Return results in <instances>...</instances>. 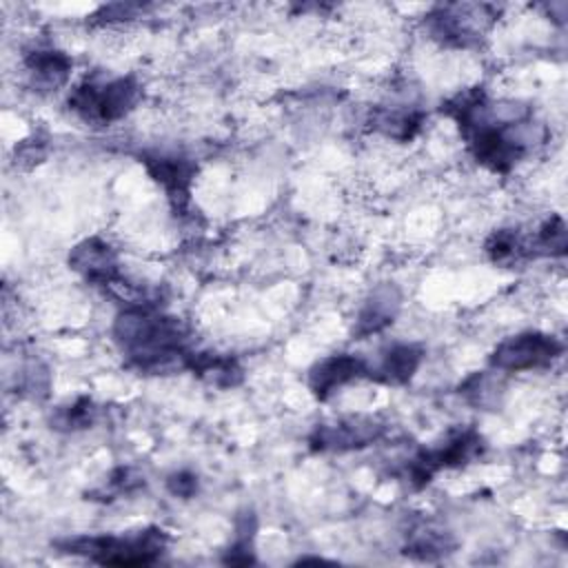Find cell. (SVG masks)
Returning <instances> with one entry per match:
<instances>
[{"mask_svg":"<svg viewBox=\"0 0 568 568\" xmlns=\"http://www.w3.org/2000/svg\"><path fill=\"white\" fill-rule=\"evenodd\" d=\"M169 544V537L162 528L151 526L135 535H95V537H69L58 541V548L62 552L89 557L95 564L102 566H151L155 564L164 548Z\"/></svg>","mask_w":568,"mask_h":568,"instance_id":"7a4b0ae2","label":"cell"},{"mask_svg":"<svg viewBox=\"0 0 568 568\" xmlns=\"http://www.w3.org/2000/svg\"><path fill=\"white\" fill-rule=\"evenodd\" d=\"M113 339L126 364L149 375L189 368L193 353L184 324L153 304L126 306L113 322Z\"/></svg>","mask_w":568,"mask_h":568,"instance_id":"6da1fadb","label":"cell"},{"mask_svg":"<svg viewBox=\"0 0 568 568\" xmlns=\"http://www.w3.org/2000/svg\"><path fill=\"white\" fill-rule=\"evenodd\" d=\"M486 253L495 264H510L530 255V244L517 229H499L486 240Z\"/></svg>","mask_w":568,"mask_h":568,"instance_id":"2e32d148","label":"cell"},{"mask_svg":"<svg viewBox=\"0 0 568 568\" xmlns=\"http://www.w3.org/2000/svg\"><path fill=\"white\" fill-rule=\"evenodd\" d=\"M140 484H142V479H140L138 475H133L131 468H118V470H113L111 477H109V488H111L113 493H118V495L131 493V490H135Z\"/></svg>","mask_w":568,"mask_h":568,"instance_id":"7402d4cb","label":"cell"},{"mask_svg":"<svg viewBox=\"0 0 568 568\" xmlns=\"http://www.w3.org/2000/svg\"><path fill=\"white\" fill-rule=\"evenodd\" d=\"M373 129L384 133L386 138H393L397 142H408L417 135L424 122L422 111H410V109H377L373 113Z\"/></svg>","mask_w":568,"mask_h":568,"instance_id":"9a60e30c","label":"cell"},{"mask_svg":"<svg viewBox=\"0 0 568 568\" xmlns=\"http://www.w3.org/2000/svg\"><path fill=\"white\" fill-rule=\"evenodd\" d=\"M253 537H255V517L253 513H246L240 521H237V532H235V541L229 546L224 561L226 564H253Z\"/></svg>","mask_w":568,"mask_h":568,"instance_id":"d6986e66","label":"cell"},{"mask_svg":"<svg viewBox=\"0 0 568 568\" xmlns=\"http://www.w3.org/2000/svg\"><path fill=\"white\" fill-rule=\"evenodd\" d=\"M140 162L146 166L149 175L164 189L173 209L184 213L191 200L189 195H191V184L197 166L189 158L169 155V153H144Z\"/></svg>","mask_w":568,"mask_h":568,"instance_id":"9c48e42d","label":"cell"},{"mask_svg":"<svg viewBox=\"0 0 568 568\" xmlns=\"http://www.w3.org/2000/svg\"><path fill=\"white\" fill-rule=\"evenodd\" d=\"M69 266L89 284L104 291L122 280L115 251L100 237H87L78 242L69 253Z\"/></svg>","mask_w":568,"mask_h":568,"instance_id":"ba28073f","label":"cell"},{"mask_svg":"<svg viewBox=\"0 0 568 568\" xmlns=\"http://www.w3.org/2000/svg\"><path fill=\"white\" fill-rule=\"evenodd\" d=\"M564 353V344L548 333L526 331L506 337L490 353V366L506 373H519L530 368H544Z\"/></svg>","mask_w":568,"mask_h":568,"instance_id":"8992f818","label":"cell"},{"mask_svg":"<svg viewBox=\"0 0 568 568\" xmlns=\"http://www.w3.org/2000/svg\"><path fill=\"white\" fill-rule=\"evenodd\" d=\"M95 413H98V408L91 397H78L73 404L55 410V415L51 417V428L67 430V433L84 430L93 424Z\"/></svg>","mask_w":568,"mask_h":568,"instance_id":"ac0fdd59","label":"cell"},{"mask_svg":"<svg viewBox=\"0 0 568 568\" xmlns=\"http://www.w3.org/2000/svg\"><path fill=\"white\" fill-rule=\"evenodd\" d=\"M44 155V151H42V146H33L31 142H24L20 149H16V162H24V160H29V162H40V158Z\"/></svg>","mask_w":568,"mask_h":568,"instance_id":"603a6c76","label":"cell"},{"mask_svg":"<svg viewBox=\"0 0 568 568\" xmlns=\"http://www.w3.org/2000/svg\"><path fill=\"white\" fill-rule=\"evenodd\" d=\"M490 4H439L426 16V27L435 40L450 47H470L493 24Z\"/></svg>","mask_w":568,"mask_h":568,"instance_id":"277c9868","label":"cell"},{"mask_svg":"<svg viewBox=\"0 0 568 568\" xmlns=\"http://www.w3.org/2000/svg\"><path fill=\"white\" fill-rule=\"evenodd\" d=\"M366 375H368V364L362 357H355L351 353L328 355L311 366L308 388L315 395V399L326 402L342 386H346L353 379L366 377Z\"/></svg>","mask_w":568,"mask_h":568,"instance_id":"30bf717a","label":"cell"},{"mask_svg":"<svg viewBox=\"0 0 568 568\" xmlns=\"http://www.w3.org/2000/svg\"><path fill=\"white\" fill-rule=\"evenodd\" d=\"M166 488L171 495L175 497H182V499H189L197 493V477L189 470H178V473H171L166 477Z\"/></svg>","mask_w":568,"mask_h":568,"instance_id":"44dd1931","label":"cell"},{"mask_svg":"<svg viewBox=\"0 0 568 568\" xmlns=\"http://www.w3.org/2000/svg\"><path fill=\"white\" fill-rule=\"evenodd\" d=\"M484 450V437L475 428H464L453 433L442 446L419 450L408 464V481L417 488L426 486L437 470L459 468L470 459L479 457Z\"/></svg>","mask_w":568,"mask_h":568,"instance_id":"5b68a950","label":"cell"},{"mask_svg":"<svg viewBox=\"0 0 568 568\" xmlns=\"http://www.w3.org/2000/svg\"><path fill=\"white\" fill-rule=\"evenodd\" d=\"M193 375L204 379L211 386L217 388H233L242 384L244 371L240 362L231 355H215V353H191L189 368Z\"/></svg>","mask_w":568,"mask_h":568,"instance_id":"5bb4252c","label":"cell"},{"mask_svg":"<svg viewBox=\"0 0 568 568\" xmlns=\"http://www.w3.org/2000/svg\"><path fill=\"white\" fill-rule=\"evenodd\" d=\"M142 89L131 75L95 80L87 78L69 93V109L91 124H111L122 120L140 100Z\"/></svg>","mask_w":568,"mask_h":568,"instance_id":"3957f363","label":"cell"},{"mask_svg":"<svg viewBox=\"0 0 568 568\" xmlns=\"http://www.w3.org/2000/svg\"><path fill=\"white\" fill-rule=\"evenodd\" d=\"M399 306H402V295L393 284H382V286L373 288L357 313V320L353 326V337L364 339L368 335L382 333L384 328H388L395 322Z\"/></svg>","mask_w":568,"mask_h":568,"instance_id":"8fae6325","label":"cell"},{"mask_svg":"<svg viewBox=\"0 0 568 568\" xmlns=\"http://www.w3.org/2000/svg\"><path fill=\"white\" fill-rule=\"evenodd\" d=\"M384 435V424L368 415H353L331 424H322L308 437L317 453H346L364 448Z\"/></svg>","mask_w":568,"mask_h":568,"instance_id":"52a82bcc","label":"cell"},{"mask_svg":"<svg viewBox=\"0 0 568 568\" xmlns=\"http://www.w3.org/2000/svg\"><path fill=\"white\" fill-rule=\"evenodd\" d=\"M424 359V348L417 344H393L384 351L377 366H368L371 379L382 384H406Z\"/></svg>","mask_w":568,"mask_h":568,"instance_id":"7c38bea8","label":"cell"},{"mask_svg":"<svg viewBox=\"0 0 568 568\" xmlns=\"http://www.w3.org/2000/svg\"><path fill=\"white\" fill-rule=\"evenodd\" d=\"M530 255H550L559 257L568 248V231L561 215H550L535 233V237L528 242Z\"/></svg>","mask_w":568,"mask_h":568,"instance_id":"e0dca14e","label":"cell"},{"mask_svg":"<svg viewBox=\"0 0 568 568\" xmlns=\"http://www.w3.org/2000/svg\"><path fill=\"white\" fill-rule=\"evenodd\" d=\"M446 548H450V544L446 541L444 532H439V530H419V535H415L408 541L404 552L415 555L419 559H433L437 555H446L448 552Z\"/></svg>","mask_w":568,"mask_h":568,"instance_id":"ffe728a7","label":"cell"},{"mask_svg":"<svg viewBox=\"0 0 568 568\" xmlns=\"http://www.w3.org/2000/svg\"><path fill=\"white\" fill-rule=\"evenodd\" d=\"M71 58L58 49H33L24 55V67L33 80V87L42 91L58 89L71 73Z\"/></svg>","mask_w":568,"mask_h":568,"instance_id":"4fadbf2b","label":"cell"}]
</instances>
